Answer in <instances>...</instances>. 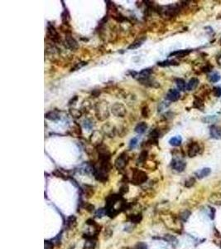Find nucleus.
Segmentation results:
<instances>
[{"label":"nucleus","instance_id":"1","mask_svg":"<svg viewBox=\"0 0 221 249\" xmlns=\"http://www.w3.org/2000/svg\"><path fill=\"white\" fill-rule=\"evenodd\" d=\"M147 180V174L138 169H134L133 170V176H132V183L136 185H139L145 183Z\"/></svg>","mask_w":221,"mask_h":249},{"label":"nucleus","instance_id":"2","mask_svg":"<svg viewBox=\"0 0 221 249\" xmlns=\"http://www.w3.org/2000/svg\"><path fill=\"white\" fill-rule=\"evenodd\" d=\"M128 161H129V157H128V154L126 153V152H123L115 160V167L118 170H123V169H124L126 165L128 164Z\"/></svg>","mask_w":221,"mask_h":249},{"label":"nucleus","instance_id":"3","mask_svg":"<svg viewBox=\"0 0 221 249\" xmlns=\"http://www.w3.org/2000/svg\"><path fill=\"white\" fill-rule=\"evenodd\" d=\"M111 110H112L113 114L116 115L117 117H124V115L127 113L126 107L122 103H115L113 105Z\"/></svg>","mask_w":221,"mask_h":249},{"label":"nucleus","instance_id":"4","mask_svg":"<svg viewBox=\"0 0 221 249\" xmlns=\"http://www.w3.org/2000/svg\"><path fill=\"white\" fill-rule=\"evenodd\" d=\"M96 115H98V118L100 120H104L108 117L109 111H108L107 106L99 102V104L97 105V107H96Z\"/></svg>","mask_w":221,"mask_h":249},{"label":"nucleus","instance_id":"5","mask_svg":"<svg viewBox=\"0 0 221 249\" xmlns=\"http://www.w3.org/2000/svg\"><path fill=\"white\" fill-rule=\"evenodd\" d=\"M172 168L177 172H182L186 169V162L180 159H174L172 161Z\"/></svg>","mask_w":221,"mask_h":249},{"label":"nucleus","instance_id":"6","mask_svg":"<svg viewBox=\"0 0 221 249\" xmlns=\"http://www.w3.org/2000/svg\"><path fill=\"white\" fill-rule=\"evenodd\" d=\"M120 199V196L117 195H109L106 199V206L105 208H112L116 203Z\"/></svg>","mask_w":221,"mask_h":249},{"label":"nucleus","instance_id":"7","mask_svg":"<svg viewBox=\"0 0 221 249\" xmlns=\"http://www.w3.org/2000/svg\"><path fill=\"white\" fill-rule=\"evenodd\" d=\"M210 135L215 140H221V126H212L210 129Z\"/></svg>","mask_w":221,"mask_h":249},{"label":"nucleus","instance_id":"8","mask_svg":"<svg viewBox=\"0 0 221 249\" xmlns=\"http://www.w3.org/2000/svg\"><path fill=\"white\" fill-rule=\"evenodd\" d=\"M180 96V91L176 89H171L167 94V99L170 101H176Z\"/></svg>","mask_w":221,"mask_h":249},{"label":"nucleus","instance_id":"9","mask_svg":"<svg viewBox=\"0 0 221 249\" xmlns=\"http://www.w3.org/2000/svg\"><path fill=\"white\" fill-rule=\"evenodd\" d=\"M200 145L197 143H191L188 147V155L189 157H195L200 152Z\"/></svg>","mask_w":221,"mask_h":249},{"label":"nucleus","instance_id":"10","mask_svg":"<svg viewBox=\"0 0 221 249\" xmlns=\"http://www.w3.org/2000/svg\"><path fill=\"white\" fill-rule=\"evenodd\" d=\"M211 173V170L210 168H203L201 170H199L196 172V176L198 179H203L207 177L208 175H210Z\"/></svg>","mask_w":221,"mask_h":249},{"label":"nucleus","instance_id":"11","mask_svg":"<svg viewBox=\"0 0 221 249\" xmlns=\"http://www.w3.org/2000/svg\"><path fill=\"white\" fill-rule=\"evenodd\" d=\"M198 84H199V80L197 78H191L186 83V90H193L197 87Z\"/></svg>","mask_w":221,"mask_h":249},{"label":"nucleus","instance_id":"12","mask_svg":"<svg viewBox=\"0 0 221 249\" xmlns=\"http://www.w3.org/2000/svg\"><path fill=\"white\" fill-rule=\"evenodd\" d=\"M146 40V38H142L141 39H138V40H136V41H134L133 43H131L129 46H128V49L130 50H134V49H138V48H139L141 46H142V44H143V42H144V41Z\"/></svg>","mask_w":221,"mask_h":249},{"label":"nucleus","instance_id":"13","mask_svg":"<svg viewBox=\"0 0 221 249\" xmlns=\"http://www.w3.org/2000/svg\"><path fill=\"white\" fill-rule=\"evenodd\" d=\"M95 240L94 237H88L87 241L85 243V246H84V249H95Z\"/></svg>","mask_w":221,"mask_h":249},{"label":"nucleus","instance_id":"14","mask_svg":"<svg viewBox=\"0 0 221 249\" xmlns=\"http://www.w3.org/2000/svg\"><path fill=\"white\" fill-rule=\"evenodd\" d=\"M147 129V125L145 122H141V123L138 124L137 126L134 129V131L138 134H143L146 130Z\"/></svg>","mask_w":221,"mask_h":249},{"label":"nucleus","instance_id":"15","mask_svg":"<svg viewBox=\"0 0 221 249\" xmlns=\"http://www.w3.org/2000/svg\"><path fill=\"white\" fill-rule=\"evenodd\" d=\"M182 142V138L180 135H176L171 138L169 140V144L172 146H180Z\"/></svg>","mask_w":221,"mask_h":249},{"label":"nucleus","instance_id":"16","mask_svg":"<svg viewBox=\"0 0 221 249\" xmlns=\"http://www.w3.org/2000/svg\"><path fill=\"white\" fill-rule=\"evenodd\" d=\"M45 117L48 120H51V121H57L60 119V116L56 111H50L45 115Z\"/></svg>","mask_w":221,"mask_h":249},{"label":"nucleus","instance_id":"17","mask_svg":"<svg viewBox=\"0 0 221 249\" xmlns=\"http://www.w3.org/2000/svg\"><path fill=\"white\" fill-rule=\"evenodd\" d=\"M209 81H210V82H212V83H216V82H218L219 80L221 79V76L219 74L218 72H212L211 74L209 75Z\"/></svg>","mask_w":221,"mask_h":249},{"label":"nucleus","instance_id":"18","mask_svg":"<svg viewBox=\"0 0 221 249\" xmlns=\"http://www.w3.org/2000/svg\"><path fill=\"white\" fill-rule=\"evenodd\" d=\"M176 86H177L179 90L184 91V90H186V83L183 79L178 78V79L176 80Z\"/></svg>","mask_w":221,"mask_h":249},{"label":"nucleus","instance_id":"19","mask_svg":"<svg viewBox=\"0 0 221 249\" xmlns=\"http://www.w3.org/2000/svg\"><path fill=\"white\" fill-rule=\"evenodd\" d=\"M157 65L159 66H174V65H177V62L174 60H166L162 61V62H158Z\"/></svg>","mask_w":221,"mask_h":249},{"label":"nucleus","instance_id":"20","mask_svg":"<svg viewBox=\"0 0 221 249\" xmlns=\"http://www.w3.org/2000/svg\"><path fill=\"white\" fill-rule=\"evenodd\" d=\"M66 42H67V44H68V46L71 48H72V49H74V48H76V47H77V42L76 41H75V39L71 37V35H66Z\"/></svg>","mask_w":221,"mask_h":249},{"label":"nucleus","instance_id":"21","mask_svg":"<svg viewBox=\"0 0 221 249\" xmlns=\"http://www.w3.org/2000/svg\"><path fill=\"white\" fill-rule=\"evenodd\" d=\"M147 155H148V154H147V151H143L141 152V154H140L139 157H138V164H143L146 160H147Z\"/></svg>","mask_w":221,"mask_h":249},{"label":"nucleus","instance_id":"22","mask_svg":"<svg viewBox=\"0 0 221 249\" xmlns=\"http://www.w3.org/2000/svg\"><path fill=\"white\" fill-rule=\"evenodd\" d=\"M129 220L132 223H138L142 220V214H136V215H131L129 217Z\"/></svg>","mask_w":221,"mask_h":249},{"label":"nucleus","instance_id":"23","mask_svg":"<svg viewBox=\"0 0 221 249\" xmlns=\"http://www.w3.org/2000/svg\"><path fill=\"white\" fill-rule=\"evenodd\" d=\"M48 33H49V35L51 36L53 39L58 38V33H56V29H55L54 27H52V26H51V25L48 26Z\"/></svg>","mask_w":221,"mask_h":249},{"label":"nucleus","instance_id":"24","mask_svg":"<svg viewBox=\"0 0 221 249\" xmlns=\"http://www.w3.org/2000/svg\"><path fill=\"white\" fill-rule=\"evenodd\" d=\"M190 52H191V50H180V51L172 52L170 54V57H172V56H180V57H182V56L188 54Z\"/></svg>","mask_w":221,"mask_h":249},{"label":"nucleus","instance_id":"25","mask_svg":"<svg viewBox=\"0 0 221 249\" xmlns=\"http://www.w3.org/2000/svg\"><path fill=\"white\" fill-rule=\"evenodd\" d=\"M152 72H153V69L146 68V69H143V70H142V71H140L138 74H139L140 76H142L141 77H149Z\"/></svg>","mask_w":221,"mask_h":249},{"label":"nucleus","instance_id":"26","mask_svg":"<svg viewBox=\"0 0 221 249\" xmlns=\"http://www.w3.org/2000/svg\"><path fill=\"white\" fill-rule=\"evenodd\" d=\"M149 136H150L151 138H153V139H157V138L160 137V132L158 131L157 129H155V130H153V131H151Z\"/></svg>","mask_w":221,"mask_h":249},{"label":"nucleus","instance_id":"27","mask_svg":"<svg viewBox=\"0 0 221 249\" xmlns=\"http://www.w3.org/2000/svg\"><path fill=\"white\" fill-rule=\"evenodd\" d=\"M75 223H76V218L74 216H71L70 217V218H68V220H67L66 224H67V226H68L69 227H71L73 226V224Z\"/></svg>","mask_w":221,"mask_h":249},{"label":"nucleus","instance_id":"28","mask_svg":"<svg viewBox=\"0 0 221 249\" xmlns=\"http://www.w3.org/2000/svg\"><path fill=\"white\" fill-rule=\"evenodd\" d=\"M138 145V138H133L131 140H130V143H129V147L131 149H134L136 147V145Z\"/></svg>","mask_w":221,"mask_h":249},{"label":"nucleus","instance_id":"29","mask_svg":"<svg viewBox=\"0 0 221 249\" xmlns=\"http://www.w3.org/2000/svg\"><path fill=\"white\" fill-rule=\"evenodd\" d=\"M142 115L143 117H148V115H149V110H148V107L146 106L142 109Z\"/></svg>","mask_w":221,"mask_h":249},{"label":"nucleus","instance_id":"30","mask_svg":"<svg viewBox=\"0 0 221 249\" xmlns=\"http://www.w3.org/2000/svg\"><path fill=\"white\" fill-rule=\"evenodd\" d=\"M128 185H123V186L121 187L120 189H119V192H120L121 195H124L126 193H128Z\"/></svg>","mask_w":221,"mask_h":249},{"label":"nucleus","instance_id":"31","mask_svg":"<svg viewBox=\"0 0 221 249\" xmlns=\"http://www.w3.org/2000/svg\"><path fill=\"white\" fill-rule=\"evenodd\" d=\"M135 249H147V247L143 243H139L137 244V246L135 247Z\"/></svg>","mask_w":221,"mask_h":249},{"label":"nucleus","instance_id":"32","mask_svg":"<svg viewBox=\"0 0 221 249\" xmlns=\"http://www.w3.org/2000/svg\"><path fill=\"white\" fill-rule=\"evenodd\" d=\"M195 183V179L194 178H191L189 180H187L186 182V187H191L192 186L193 184Z\"/></svg>","mask_w":221,"mask_h":249},{"label":"nucleus","instance_id":"33","mask_svg":"<svg viewBox=\"0 0 221 249\" xmlns=\"http://www.w3.org/2000/svg\"><path fill=\"white\" fill-rule=\"evenodd\" d=\"M214 91H215V95L217 97L221 96V87H215L214 89Z\"/></svg>","mask_w":221,"mask_h":249},{"label":"nucleus","instance_id":"34","mask_svg":"<svg viewBox=\"0 0 221 249\" xmlns=\"http://www.w3.org/2000/svg\"><path fill=\"white\" fill-rule=\"evenodd\" d=\"M189 215H190V212H187V211H186V212H184L182 214H181V219L184 220V221H186V219H188Z\"/></svg>","mask_w":221,"mask_h":249},{"label":"nucleus","instance_id":"35","mask_svg":"<svg viewBox=\"0 0 221 249\" xmlns=\"http://www.w3.org/2000/svg\"><path fill=\"white\" fill-rule=\"evenodd\" d=\"M206 119V121H205V123H209L210 122V121H211V122H213L214 121H215V117H213V116H207V117L205 118Z\"/></svg>","mask_w":221,"mask_h":249},{"label":"nucleus","instance_id":"36","mask_svg":"<svg viewBox=\"0 0 221 249\" xmlns=\"http://www.w3.org/2000/svg\"><path fill=\"white\" fill-rule=\"evenodd\" d=\"M85 208L89 212H92L94 210V206L91 205V204H87V206L85 205Z\"/></svg>","mask_w":221,"mask_h":249},{"label":"nucleus","instance_id":"37","mask_svg":"<svg viewBox=\"0 0 221 249\" xmlns=\"http://www.w3.org/2000/svg\"><path fill=\"white\" fill-rule=\"evenodd\" d=\"M219 64H221V57H219Z\"/></svg>","mask_w":221,"mask_h":249}]
</instances>
